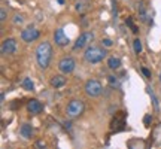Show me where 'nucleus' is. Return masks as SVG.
<instances>
[{"label":"nucleus","instance_id":"nucleus-5","mask_svg":"<svg viewBox=\"0 0 161 149\" xmlns=\"http://www.w3.org/2000/svg\"><path fill=\"white\" fill-rule=\"evenodd\" d=\"M94 40V33L92 31H85L76 39L73 49H82V48H88L91 45V42Z\"/></svg>","mask_w":161,"mask_h":149},{"label":"nucleus","instance_id":"nucleus-11","mask_svg":"<svg viewBox=\"0 0 161 149\" xmlns=\"http://www.w3.org/2000/svg\"><path fill=\"white\" fill-rule=\"evenodd\" d=\"M51 85L54 86V88H61V86L66 85V78H64L63 74H55V76H52Z\"/></svg>","mask_w":161,"mask_h":149},{"label":"nucleus","instance_id":"nucleus-16","mask_svg":"<svg viewBox=\"0 0 161 149\" xmlns=\"http://www.w3.org/2000/svg\"><path fill=\"white\" fill-rule=\"evenodd\" d=\"M133 48H134V52H136V54H140V52H142V42L139 39H136L133 42Z\"/></svg>","mask_w":161,"mask_h":149},{"label":"nucleus","instance_id":"nucleus-6","mask_svg":"<svg viewBox=\"0 0 161 149\" xmlns=\"http://www.w3.org/2000/svg\"><path fill=\"white\" fill-rule=\"evenodd\" d=\"M75 67H76V63L72 57H64V58H61L60 63H58V69L64 74H70L75 70Z\"/></svg>","mask_w":161,"mask_h":149},{"label":"nucleus","instance_id":"nucleus-9","mask_svg":"<svg viewBox=\"0 0 161 149\" xmlns=\"http://www.w3.org/2000/svg\"><path fill=\"white\" fill-rule=\"evenodd\" d=\"M54 42H55V45L60 46V48H63V46H67L70 43L69 37L66 36L63 29H57L55 30V33H54Z\"/></svg>","mask_w":161,"mask_h":149},{"label":"nucleus","instance_id":"nucleus-7","mask_svg":"<svg viewBox=\"0 0 161 149\" xmlns=\"http://www.w3.org/2000/svg\"><path fill=\"white\" fill-rule=\"evenodd\" d=\"M40 36V31L36 27H27V29H24L23 31H21V39L24 40V42H27V43H31V42H35L37 37Z\"/></svg>","mask_w":161,"mask_h":149},{"label":"nucleus","instance_id":"nucleus-13","mask_svg":"<svg viewBox=\"0 0 161 149\" xmlns=\"http://www.w3.org/2000/svg\"><path fill=\"white\" fill-rule=\"evenodd\" d=\"M108 67H109V69H112V70L119 69V67H121V60H119V57L112 55V57L108 58Z\"/></svg>","mask_w":161,"mask_h":149},{"label":"nucleus","instance_id":"nucleus-19","mask_svg":"<svg viewBox=\"0 0 161 149\" xmlns=\"http://www.w3.org/2000/svg\"><path fill=\"white\" fill-rule=\"evenodd\" d=\"M149 94H151V97H152V102H154V108H155V110H158V102H157L155 96H154V91H149Z\"/></svg>","mask_w":161,"mask_h":149},{"label":"nucleus","instance_id":"nucleus-10","mask_svg":"<svg viewBox=\"0 0 161 149\" xmlns=\"http://www.w3.org/2000/svg\"><path fill=\"white\" fill-rule=\"evenodd\" d=\"M27 110H29L30 113H40L42 110H43V104L40 103L39 100H30L29 104H27Z\"/></svg>","mask_w":161,"mask_h":149},{"label":"nucleus","instance_id":"nucleus-22","mask_svg":"<svg viewBox=\"0 0 161 149\" xmlns=\"http://www.w3.org/2000/svg\"><path fill=\"white\" fill-rule=\"evenodd\" d=\"M142 72H143V74L146 76V78H148V79H151V72L146 69V67H142Z\"/></svg>","mask_w":161,"mask_h":149},{"label":"nucleus","instance_id":"nucleus-2","mask_svg":"<svg viewBox=\"0 0 161 149\" xmlns=\"http://www.w3.org/2000/svg\"><path fill=\"white\" fill-rule=\"evenodd\" d=\"M104 57H106V51L103 48H98V46H88L84 52V58H85L86 63L90 64L100 63Z\"/></svg>","mask_w":161,"mask_h":149},{"label":"nucleus","instance_id":"nucleus-17","mask_svg":"<svg viewBox=\"0 0 161 149\" xmlns=\"http://www.w3.org/2000/svg\"><path fill=\"white\" fill-rule=\"evenodd\" d=\"M0 21H2V23H5L6 21V9L5 8L0 9Z\"/></svg>","mask_w":161,"mask_h":149},{"label":"nucleus","instance_id":"nucleus-14","mask_svg":"<svg viewBox=\"0 0 161 149\" xmlns=\"http://www.w3.org/2000/svg\"><path fill=\"white\" fill-rule=\"evenodd\" d=\"M139 14H140V19L146 21V9H145V3L143 2H139Z\"/></svg>","mask_w":161,"mask_h":149},{"label":"nucleus","instance_id":"nucleus-8","mask_svg":"<svg viewBox=\"0 0 161 149\" xmlns=\"http://www.w3.org/2000/svg\"><path fill=\"white\" fill-rule=\"evenodd\" d=\"M0 49H2L3 55H11V54H14V52L17 51V40L12 39V37L5 39L2 42V48Z\"/></svg>","mask_w":161,"mask_h":149},{"label":"nucleus","instance_id":"nucleus-12","mask_svg":"<svg viewBox=\"0 0 161 149\" xmlns=\"http://www.w3.org/2000/svg\"><path fill=\"white\" fill-rule=\"evenodd\" d=\"M19 133H21V136L25 139H31V136H33V127L30 125V124H24V125H21V128H19Z\"/></svg>","mask_w":161,"mask_h":149},{"label":"nucleus","instance_id":"nucleus-23","mask_svg":"<svg viewBox=\"0 0 161 149\" xmlns=\"http://www.w3.org/2000/svg\"><path fill=\"white\" fill-rule=\"evenodd\" d=\"M149 121H152L151 115H146V116H145V125H148V124H149Z\"/></svg>","mask_w":161,"mask_h":149},{"label":"nucleus","instance_id":"nucleus-4","mask_svg":"<svg viewBox=\"0 0 161 149\" xmlns=\"http://www.w3.org/2000/svg\"><path fill=\"white\" fill-rule=\"evenodd\" d=\"M102 92H103V86H102V84L98 80H96V79L86 80V84H85L86 96H90V97H98Z\"/></svg>","mask_w":161,"mask_h":149},{"label":"nucleus","instance_id":"nucleus-20","mask_svg":"<svg viewBox=\"0 0 161 149\" xmlns=\"http://www.w3.org/2000/svg\"><path fill=\"white\" fill-rule=\"evenodd\" d=\"M102 43H103V46H106V48H110V46H112V40L110 39H103L102 40Z\"/></svg>","mask_w":161,"mask_h":149},{"label":"nucleus","instance_id":"nucleus-24","mask_svg":"<svg viewBox=\"0 0 161 149\" xmlns=\"http://www.w3.org/2000/svg\"><path fill=\"white\" fill-rule=\"evenodd\" d=\"M37 148H40V149H45V143H43V142H37Z\"/></svg>","mask_w":161,"mask_h":149},{"label":"nucleus","instance_id":"nucleus-26","mask_svg":"<svg viewBox=\"0 0 161 149\" xmlns=\"http://www.w3.org/2000/svg\"><path fill=\"white\" fill-rule=\"evenodd\" d=\"M160 84H161V72H160Z\"/></svg>","mask_w":161,"mask_h":149},{"label":"nucleus","instance_id":"nucleus-1","mask_svg":"<svg viewBox=\"0 0 161 149\" xmlns=\"http://www.w3.org/2000/svg\"><path fill=\"white\" fill-rule=\"evenodd\" d=\"M52 57V46L49 42H42L36 48V61L40 69H48Z\"/></svg>","mask_w":161,"mask_h":149},{"label":"nucleus","instance_id":"nucleus-3","mask_svg":"<svg viewBox=\"0 0 161 149\" xmlns=\"http://www.w3.org/2000/svg\"><path fill=\"white\" fill-rule=\"evenodd\" d=\"M84 109H85L84 102H80V100H72L67 104V116L69 118H79L80 115L84 113Z\"/></svg>","mask_w":161,"mask_h":149},{"label":"nucleus","instance_id":"nucleus-15","mask_svg":"<svg viewBox=\"0 0 161 149\" xmlns=\"http://www.w3.org/2000/svg\"><path fill=\"white\" fill-rule=\"evenodd\" d=\"M23 86L27 91H31V90L35 88V84H33V80L30 79V78H25V79L23 80Z\"/></svg>","mask_w":161,"mask_h":149},{"label":"nucleus","instance_id":"nucleus-18","mask_svg":"<svg viewBox=\"0 0 161 149\" xmlns=\"http://www.w3.org/2000/svg\"><path fill=\"white\" fill-rule=\"evenodd\" d=\"M24 18L21 17V15H15V17H14V24H23L24 21H23Z\"/></svg>","mask_w":161,"mask_h":149},{"label":"nucleus","instance_id":"nucleus-21","mask_svg":"<svg viewBox=\"0 0 161 149\" xmlns=\"http://www.w3.org/2000/svg\"><path fill=\"white\" fill-rule=\"evenodd\" d=\"M84 8H86V5H84V3H76V5H75V9L78 12H79V11H84Z\"/></svg>","mask_w":161,"mask_h":149},{"label":"nucleus","instance_id":"nucleus-25","mask_svg":"<svg viewBox=\"0 0 161 149\" xmlns=\"http://www.w3.org/2000/svg\"><path fill=\"white\" fill-rule=\"evenodd\" d=\"M58 3H60V5H63V3H64V0H58Z\"/></svg>","mask_w":161,"mask_h":149}]
</instances>
